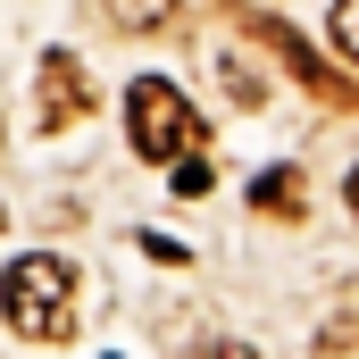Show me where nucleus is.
<instances>
[{
  "mask_svg": "<svg viewBox=\"0 0 359 359\" xmlns=\"http://www.w3.org/2000/svg\"><path fill=\"white\" fill-rule=\"evenodd\" d=\"M0 318L25 343H67L76 334V268L59 251H25L0 268Z\"/></svg>",
  "mask_w": 359,
  "mask_h": 359,
  "instance_id": "f257e3e1",
  "label": "nucleus"
},
{
  "mask_svg": "<svg viewBox=\"0 0 359 359\" xmlns=\"http://www.w3.org/2000/svg\"><path fill=\"white\" fill-rule=\"evenodd\" d=\"M126 134H134L142 159H184L201 142V117H192V100L168 76H134L126 84Z\"/></svg>",
  "mask_w": 359,
  "mask_h": 359,
  "instance_id": "f03ea898",
  "label": "nucleus"
},
{
  "mask_svg": "<svg viewBox=\"0 0 359 359\" xmlns=\"http://www.w3.org/2000/svg\"><path fill=\"white\" fill-rule=\"evenodd\" d=\"M34 92H42V100H34V126H42V134L76 126V117L92 109V84H84V59H76V50H42V67H34Z\"/></svg>",
  "mask_w": 359,
  "mask_h": 359,
  "instance_id": "7ed1b4c3",
  "label": "nucleus"
},
{
  "mask_svg": "<svg viewBox=\"0 0 359 359\" xmlns=\"http://www.w3.org/2000/svg\"><path fill=\"white\" fill-rule=\"evenodd\" d=\"M251 34H259V42H276V50L292 59V76H301L309 92H343V100H351V84H343V76H326V59H318V50H309V42L284 25V17H251Z\"/></svg>",
  "mask_w": 359,
  "mask_h": 359,
  "instance_id": "20e7f679",
  "label": "nucleus"
},
{
  "mask_svg": "<svg viewBox=\"0 0 359 359\" xmlns=\"http://www.w3.org/2000/svg\"><path fill=\"white\" fill-rule=\"evenodd\" d=\"M100 8H109V25H117V34H168L184 0H100Z\"/></svg>",
  "mask_w": 359,
  "mask_h": 359,
  "instance_id": "39448f33",
  "label": "nucleus"
},
{
  "mask_svg": "<svg viewBox=\"0 0 359 359\" xmlns=\"http://www.w3.org/2000/svg\"><path fill=\"white\" fill-rule=\"evenodd\" d=\"M251 209H268V217H292V226H301V168H268V176L251 184Z\"/></svg>",
  "mask_w": 359,
  "mask_h": 359,
  "instance_id": "423d86ee",
  "label": "nucleus"
},
{
  "mask_svg": "<svg viewBox=\"0 0 359 359\" xmlns=\"http://www.w3.org/2000/svg\"><path fill=\"white\" fill-rule=\"evenodd\" d=\"M334 50L359 67V0H334Z\"/></svg>",
  "mask_w": 359,
  "mask_h": 359,
  "instance_id": "0eeeda50",
  "label": "nucleus"
},
{
  "mask_svg": "<svg viewBox=\"0 0 359 359\" xmlns=\"http://www.w3.org/2000/svg\"><path fill=\"white\" fill-rule=\"evenodd\" d=\"M176 192H184V201H192V192H209V168H201V159H176Z\"/></svg>",
  "mask_w": 359,
  "mask_h": 359,
  "instance_id": "6e6552de",
  "label": "nucleus"
},
{
  "mask_svg": "<svg viewBox=\"0 0 359 359\" xmlns=\"http://www.w3.org/2000/svg\"><path fill=\"white\" fill-rule=\"evenodd\" d=\"M201 359H251V351H234V343H217V351H201Z\"/></svg>",
  "mask_w": 359,
  "mask_h": 359,
  "instance_id": "1a4fd4ad",
  "label": "nucleus"
},
{
  "mask_svg": "<svg viewBox=\"0 0 359 359\" xmlns=\"http://www.w3.org/2000/svg\"><path fill=\"white\" fill-rule=\"evenodd\" d=\"M343 201H351V217H359V168H351V184H343Z\"/></svg>",
  "mask_w": 359,
  "mask_h": 359,
  "instance_id": "9d476101",
  "label": "nucleus"
},
{
  "mask_svg": "<svg viewBox=\"0 0 359 359\" xmlns=\"http://www.w3.org/2000/svg\"><path fill=\"white\" fill-rule=\"evenodd\" d=\"M0 226H8V217H0Z\"/></svg>",
  "mask_w": 359,
  "mask_h": 359,
  "instance_id": "9b49d317",
  "label": "nucleus"
},
{
  "mask_svg": "<svg viewBox=\"0 0 359 359\" xmlns=\"http://www.w3.org/2000/svg\"><path fill=\"white\" fill-rule=\"evenodd\" d=\"M0 142H8V134H0Z\"/></svg>",
  "mask_w": 359,
  "mask_h": 359,
  "instance_id": "f8f14e48",
  "label": "nucleus"
}]
</instances>
